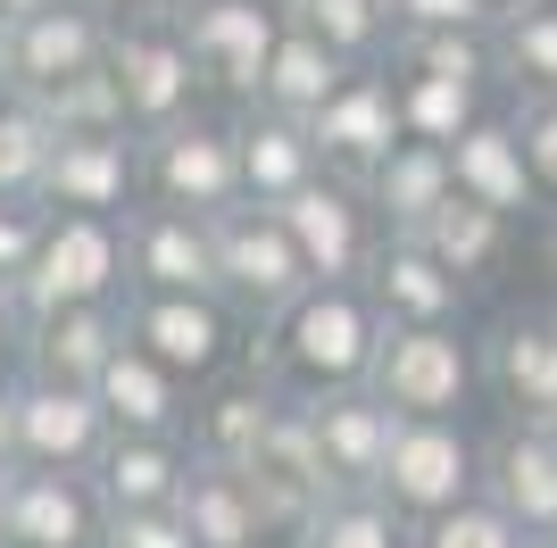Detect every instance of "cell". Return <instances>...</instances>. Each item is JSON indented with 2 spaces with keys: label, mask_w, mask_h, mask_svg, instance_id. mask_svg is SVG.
<instances>
[{
  "label": "cell",
  "mask_w": 557,
  "mask_h": 548,
  "mask_svg": "<svg viewBox=\"0 0 557 548\" xmlns=\"http://www.w3.org/2000/svg\"><path fill=\"white\" fill-rule=\"evenodd\" d=\"M292 17H300L317 42H333L349 67H374V59H392V42H399L392 0H292Z\"/></svg>",
  "instance_id": "obj_34"
},
{
  "label": "cell",
  "mask_w": 557,
  "mask_h": 548,
  "mask_svg": "<svg viewBox=\"0 0 557 548\" xmlns=\"http://www.w3.org/2000/svg\"><path fill=\"white\" fill-rule=\"evenodd\" d=\"M242 308L233 299H191V291H125V333H134L150 358L166 365V374H184L191 390H209L216 374L233 365V349L242 341Z\"/></svg>",
  "instance_id": "obj_5"
},
{
  "label": "cell",
  "mask_w": 557,
  "mask_h": 548,
  "mask_svg": "<svg viewBox=\"0 0 557 548\" xmlns=\"http://www.w3.org/2000/svg\"><path fill=\"white\" fill-rule=\"evenodd\" d=\"M25 349V308H17V283H0V358Z\"/></svg>",
  "instance_id": "obj_43"
},
{
  "label": "cell",
  "mask_w": 557,
  "mask_h": 548,
  "mask_svg": "<svg viewBox=\"0 0 557 548\" xmlns=\"http://www.w3.org/2000/svg\"><path fill=\"white\" fill-rule=\"evenodd\" d=\"M50 159H59V125L42 116V100L0 84V200H42Z\"/></svg>",
  "instance_id": "obj_33"
},
{
  "label": "cell",
  "mask_w": 557,
  "mask_h": 548,
  "mask_svg": "<svg viewBox=\"0 0 557 548\" xmlns=\"http://www.w3.org/2000/svg\"><path fill=\"white\" fill-rule=\"evenodd\" d=\"M392 67L491 84V75H499V42H491V34H399V42H392Z\"/></svg>",
  "instance_id": "obj_37"
},
{
  "label": "cell",
  "mask_w": 557,
  "mask_h": 548,
  "mask_svg": "<svg viewBox=\"0 0 557 548\" xmlns=\"http://www.w3.org/2000/svg\"><path fill=\"white\" fill-rule=\"evenodd\" d=\"M116 424L100 408V390L50 383V374H17V465H59V474H100Z\"/></svg>",
  "instance_id": "obj_11"
},
{
  "label": "cell",
  "mask_w": 557,
  "mask_h": 548,
  "mask_svg": "<svg viewBox=\"0 0 557 548\" xmlns=\"http://www.w3.org/2000/svg\"><path fill=\"white\" fill-rule=\"evenodd\" d=\"M275 415H283V383H267V374L209 383V390H200V408H191V449L250 474L258 457H267V440H275Z\"/></svg>",
  "instance_id": "obj_21"
},
{
  "label": "cell",
  "mask_w": 557,
  "mask_h": 548,
  "mask_svg": "<svg viewBox=\"0 0 557 548\" xmlns=\"http://www.w3.org/2000/svg\"><path fill=\"white\" fill-rule=\"evenodd\" d=\"M109 540V499L92 474L17 465L9 474V548H92Z\"/></svg>",
  "instance_id": "obj_15"
},
{
  "label": "cell",
  "mask_w": 557,
  "mask_h": 548,
  "mask_svg": "<svg viewBox=\"0 0 557 548\" xmlns=\"http://www.w3.org/2000/svg\"><path fill=\"white\" fill-rule=\"evenodd\" d=\"M42 116L59 125V141H75V134H134V109H125L116 67H92V75H75V84L42 91Z\"/></svg>",
  "instance_id": "obj_36"
},
{
  "label": "cell",
  "mask_w": 557,
  "mask_h": 548,
  "mask_svg": "<svg viewBox=\"0 0 557 548\" xmlns=\"http://www.w3.org/2000/svg\"><path fill=\"white\" fill-rule=\"evenodd\" d=\"M109 548H200L175 507H116L109 515Z\"/></svg>",
  "instance_id": "obj_40"
},
{
  "label": "cell",
  "mask_w": 557,
  "mask_h": 548,
  "mask_svg": "<svg viewBox=\"0 0 557 548\" xmlns=\"http://www.w3.org/2000/svg\"><path fill=\"white\" fill-rule=\"evenodd\" d=\"M283 225H292V241H300L317 283H367L383 241H392L383 216H374V200H367V183H349V175H317L308 191H292Z\"/></svg>",
  "instance_id": "obj_8"
},
{
  "label": "cell",
  "mask_w": 557,
  "mask_h": 548,
  "mask_svg": "<svg viewBox=\"0 0 557 548\" xmlns=\"http://www.w3.org/2000/svg\"><path fill=\"white\" fill-rule=\"evenodd\" d=\"M42 233H50V208L42 200H0V283H17V274L34 266Z\"/></svg>",
  "instance_id": "obj_41"
},
{
  "label": "cell",
  "mask_w": 557,
  "mask_h": 548,
  "mask_svg": "<svg viewBox=\"0 0 557 548\" xmlns=\"http://www.w3.org/2000/svg\"><path fill=\"white\" fill-rule=\"evenodd\" d=\"M92 548H109V540H92Z\"/></svg>",
  "instance_id": "obj_53"
},
{
  "label": "cell",
  "mask_w": 557,
  "mask_h": 548,
  "mask_svg": "<svg viewBox=\"0 0 557 548\" xmlns=\"http://www.w3.org/2000/svg\"><path fill=\"white\" fill-rule=\"evenodd\" d=\"M125 349V299L109 308H59V316L25 324V374H50V383H84L92 390L109 374V358Z\"/></svg>",
  "instance_id": "obj_23"
},
{
  "label": "cell",
  "mask_w": 557,
  "mask_h": 548,
  "mask_svg": "<svg viewBox=\"0 0 557 548\" xmlns=\"http://www.w3.org/2000/svg\"><path fill=\"white\" fill-rule=\"evenodd\" d=\"M367 200L383 216V233H417L442 200H458V159L442 141H399L392 159L367 175Z\"/></svg>",
  "instance_id": "obj_28"
},
{
  "label": "cell",
  "mask_w": 557,
  "mask_h": 548,
  "mask_svg": "<svg viewBox=\"0 0 557 548\" xmlns=\"http://www.w3.org/2000/svg\"><path fill=\"white\" fill-rule=\"evenodd\" d=\"M17 465V383H0V474Z\"/></svg>",
  "instance_id": "obj_44"
},
{
  "label": "cell",
  "mask_w": 557,
  "mask_h": 548,
  "mask_svg": "<svg viewBox=\"0 0 557 548\" xmlns=\"http://www.w3.org/2000/svg\"><path fill=\"white\" fill-rule=\"evenodd\" d=\"M125 258H134V291H191L225 299V266H216V216L141 200L125 208Z\"/></svg>",
  "instance_id": "obj_13"
},
{
  "label": "cell",
  "mask_w": 557,
  "mask_h": 548,
  "mask_svg": "<svg viewBox=\"0 0 557 548\" xmlns=\"http://www.w3.org/2000/svg\"><path fill=\"white\" fill-rule=\"evenodd\" d=\"M283 9H292V0H283Z\"/></svg>",
  "instance_id": "obj_54"
},
{
  "label": "cell",
  "mask_w": 557,
  "mask_h": 548,
  "mask_svg": "<svg viewBox=\"0 0 557 548\" xmlns=\"http://www.w3.org/2000/svg\"><path fill=\"white\" fill-rule=\"evenodd\" d=\"M374 490H383L408 524H433V515H449V507H466L483 490V449L466 440L458 415H399Z\"/></svg>",
  "instance_id": "obj_4"
},
{
  "label": "cell",
  "mask_w": 557,
  "mask_h": 548,
  "mask_svg": "<svg viewBox=\"0 0 557 548\" xmlns=\"http://www.w3.org/2000/svg\"><path fill=\"white\" fill-rule=\"evenodd\" d=\"M308 408H317L325 482L333 490H374L383 457H392V433H399V408L383 390H308Z\"/></svg>",
  "instance_id": "obj_17"
},
{
  "label": "cell",
  "mask_w": 557,
  "mask_h": 548,
  "mask_svg": "<svg viewBox=\"0 0 557 548\" xmlns=\"http://www.w3.org/2000/svg\"><path fill=\"white\" fill-rule=\"evenodd\" d=\"M17 474V465H9ZM9 474H0V548H9Z\"/></svg>",
  "instance_id": "obj_47"
},
{
  "label": "cell",
  "mask_w": 557,
  "mask_h": 548,
  "mask_svg": "<svg viewBox=\"0 0 557 548\" xmlns=\"http://www.w3.org/2000/svg\"><path fill=\"white\" fill-rule=\"evenodd\" d=\"M308 134H317V150H325L333 175L367 183L374 166L408 141V116H399V75H392V67H358V75L325 100V109L308 116Z\"/></svg>",
  "instance_id": "obj_14"
},
{
  "label": "cell",
  "mask_w": 557,
  "mask_h": 548,
  "mask_svg": "<svg viewBox=\"0 0 557 548\" xmlns=\"http://www.w3.org/2000/svg\"><path fill=\"white\" fill-rule=\"evenodd\" d=\"M141 200L191 208V216H225L250 200L242 183V134L216 116H184L166 134H141Z\"/></svg>",
  "instance_id": "obj_3"
},
{
  "label": "cell",
  "mask_w": 557,
  "mask_h": 548,
  "mask_svg": "<svg viewBox=\"0 0 557 548\" xmlns=\"http://www.w3.org/2000/svg\"><path fill=\"white\" fill-rule=\"evenodd\" d=\"M292 548H417V524L383 490H333Z\"/></svg>",
  "instance_id": "obj_31"
},
{
  "label": "cell",
  "mask_w": 557,
  "mask_h": 548,
  "mask_svg": "<svg viewBox=\"0 0 557 548\" xmlns=\"http://www.w3.org/2000/svg\"><path fill=\"white\" fill-rule=\"evenodd\" d=\"M191 465H200V449L184 433H116L92 482H100V499H109V515L116 507H175Z\"/></svg>",
  "instance_id": "obj_24"
},
{
  "label": "cell",
  "mask_w": 557,
  "mask_h": 548,
  "mask_svg": "<svg viewBox=\"0 0 557 548\" xmlns=\"http://www.w3.org/2000/svg\"><path fill=\"white\" fill-rule=\"evenodd\" d=\"M175 515L191 524V540H200V548H267V540H275V532H267V515H258L250 474H242V465H216V457H200V465H191Z\"/></svg>",
  "instance_id": "obj_27"
},
{
  "label": "cell",
  "mask_w": 557,
  "mask_h": 548,
  "mask_svg": "<svg viewBox=\"0 0 557 548\" xmlns=\"http://www.w3.org/2000/svg\"><path fill=\"white\" fill-rule=\"evenodd\" d=\"M367 291L383 299V316L392 324H458L466 316V283L442 266V258L424 250V241H408V233H392L383 241V258H374Z\"/></svg>",
  "instance_id": "obj_25"
},
{
  "label": "cell",
  "mask_w": 557,
  "mask_h": 548,
  "mask_svg": "<svg viewBox=\"0 0 557 548\" xmlns=\"http://www.w3.org/2000/svg\"><path fill=\"white\" fill-rule=\"evenodd\" d=\"M233 134H242V183H250V200H267V208H283L292 191H308L317 175H333L325 150H317V134H308V116L242 100Z\"/></svg>",
  "instance_id": "obj_19"
},
{
  "label": "cell",
  "mask_w": 557,
  "mask_h": 548,
  "mask_svg": "<svg viewBox=\"0 0 557 548\" xmlns=\"http://www.w3.org/2000/svg\"><path fill=\"white\" fill-rule=\"evenodd\" d=\"M508 225H516V216H499V208H483V200H466V191H458V200H442L417 233H408V241H424V250H433L466 291H474V283L508 258Z\"/></svg>",
  "instance_id": "obj_30"
},
{
  "label": "cell",
  "mask_w": 557,
  "mask_h": 548,
  "mask_svg": "<svg viewBox=\"0 0 557 548\" xmlns=\"http://www.w3.org/2000/svg\"><path fill=\"white\" fill-rule=\"evenodd\" d=\"M109 42H116V17H92V9H34V17L0 25V84L42 100V91L75 84V75L109 67Z\"/></svg>",
  "instance_id": "obj_10"
},
{
  "label": "cell",
  "mask_w": 557,
  "mask_h": 548,
  "mask_svg": "<svg viewBox=\"0 0 557 548\" xmlns=\"http://www.w3.org/2000/svg\"><path fill=\"white\" fill-rule=\"evenodd\" d=\"M458 159V191L466 200L499 208V216H524L541 208V183H533V159H524V134H516V116H483L474 134L449 150Z\"/></svg>",
  "instance_id": "obj_26"
},
{
  "label": "cell",
  "mask_w": 557,
  "mask_h": 548,
  "mask_svg": "<svg viewBox=\"0 0 557 548\" xmlns=\"http://www.w3.org/2000/svg\"><path fill=\"white\" fill-rule=\"evenodd\" d=\"M216 266H225V299L250 324L283 316V308L317 283L300 241H292V225H283V208H267V200H242V208L216 216Z\"/></svg>",
  "instance_id": "obj_7"
},
{
  "label": "cell",
  "mask_w": 557,
  "mask_h": 548,
  "mask_svg": "<svg viewBox=\"0 0 557 548\" xmlns=\"http://www.w3.org/2000/svg\"><path fill=\"white\" fill-rule=\"evenodd\" d=\"M191 0H116V17H184Z\"/></svg>",
  "instance_id": "obj_45"
},
{
  "label": "cell",
  "mask_w": 557,
  "mask_h": 548,
  "mask_svg": "<svg viewBox=\"0 0 557 548\" xmlns=\"http://www.w3.org/2000/svg\"><path fill=\"white\" fill-rule=\"evenodd\" d=\"M417 548H541V540L516 524L499 499H483V490H474L466 507H449V515L417 524Z\"/></svg>",
  "instance_id": "obj_38"
},
{
  "label": "cell",
  "mask_w": 557,
  "mask_h": 548,
  "mask_svg": "<svg viewBox=\"0 0 557 548\" xmlns=\"http://www.w3.org/2000/svg\"><path fill=\"white\" fill-rule=\"evenodd\" d=\"M383 341H392V316L367 283H308L283 316L250 324L242 365L283 390H367Z\"/></svg>",
  "instance_id": "obj_1"
},
{
  "label": "cell",
  "mask_w": 557,
  "mask_h": 548,
  "mask_svg": "<svg viewBox=\"0 0 557 548\" xmlns=\"http://www.w3.org/2000/svg\"><path fill=\"white\" fill-rule=\"evenodd\" d=\"M42 208L75 216H125L141 208V134H75L42 175Z\"/></svg>",
  "instance_id": "obj_16"
},
{
  "label": "cell",
  "mask_w": 557,
  "mask_h": 548,
  "mask_svg": "<svg viewBox=\"0 0 557 548\" xmlns=\"http://www.w3.org/2000/svg\"><path fill=\"white\" fill-rule=\"evenodd\" d=\"M92 390H100V408H109L116 433H184L191 440V408H200L191 383H184V374H166L134 333H125V349L109 358V374H100Z\"/></svg>",
  "instance_id": "obj_22"
},
{
  "label": "cell",
  "mask_w": 557,
  "mask_h": 548,
  "mask_svg": "<svg viewBox=\"0 0 557 548\" xmlns=\"http://www.w3.org/2000/svg\"><path fill=\"white\" fill-rule=\"evenodd\" d=\"M399 75V116H408V141H442L458 150L474 125H483V84H458V75H417V67H392Z\"/></svg>",
  "instance_id": "obj_32"
},
{
  "label": "cell",
  "mask_w": 557,
  "mask_h": 548,
  "mask_svg": "<svg viewBox=\"0 0 557 548\" xmlns=\"http://www.w3.org/2000/svg\"><path fill=\"white\" fill-rule=\"evenodd\" d=\"M541 548H557V540H541Z\"/></svg>",
  "instance_id": "obj_52"
},
{
  "label": "cell",
  "mask_w": 557,
  "mask_h": 548,
  "mask_svg": "<svg viewBox=\"0 0 557 548\" xmlns=\"http://www.w3.org/2000/svg\"><path fill=\"white\" fill-rule=\"evenodd\" d=\"M549 433H557V415H549Z\"/></svg>",
  "instance_id": "obj_51"
},
{
  "label": "cell",
  "mask_w": 557,
  "mask_h": 548,
  "mask_svg": "<svg viewBox=\"0 0 557 548\" xmlns=\"http://www.w3.org/2000/svg\"><path fill=\"white\" fill-rule=\"evenodd\" d=\"M483 499H499L533 540H557V433L508 415V433L483 449Z\"/></svg>",
  "instance_id": "obj_18"
},
{
  "label": "cell",
  "mask_w": 557,
  "mask_h": 548,
  "mask_svg": "<svg viewBox=\"0 0 557 548\" xmlns=\"http://www.w3.org/2000/svg\"><path fill=\"white\" fill-rule=\"evenodd\" d=\"M516 134H524V159H533L541 200H557V91L549 100H516Z\"/></svg>",
  "instance_id": "obj_42"
},
{
  "label": "cell",
  "mask_w": 557,
  "mask_h": 548,
  "mask_svg": "<svg viewBox=\"0 0 557 548\" xmlns=\"http://www.w3.org/2000/svg\"><path fill=\"white\" fill-rule=\"evenodd\" d=\"M349 59L333 42H317L300 17L283 25V42H275V59H267V84H258V109H283V116H317L333 100V91L349 84Z\"/></svg>",
  "instance_id": "obj_29"
},
{
  "label": "cell",
  "mask_w": 557,
  "mask_h": 548,
  "mask_svg": "<svg viewBox=\"0 0 557 548\" xmlns=\"http://www.w3.org/2000/svg\"><path fill=\"white\" fill-rule=\"evenodd\" d=\"M549 266H557V225H549Z\"/></svg>",
  "instance_id": "obj_49"
},
{
  "label": "cell",
  "mask_w": 557,
  "mask_h": 548,
  "mask_svg": "<svg viewBox=\"0 0 557 548\" xmlns=\"http://www.w3.org/2000/svg\"><path fill=\"white\" fill-rule=\"evenodd\" d=\"M34 9H50V0H0V25H17V17H34Z\"/></svg>",
  "instance_id": "obj_46"
},
{
  "label": "cell",
  "mask_w": 557,
  "mask_h": 548,
  "mask_svg": "<svg viewBox=\"0 0 557 548\" xmlns=\"http://www.w3.org/2000/svg\"><path fill=\"white\" fill-rule=\"evenodd\" d=\"M59 9H92V17H116V0H59Z\"/></svg>",
  "instance_id": "obj_48"
},
{
  "label": "cell",
  "mask_w": 557,
  "mask_h": 548,
  "mask_svg": "<svg viewBox=\"0 0 557 548\" xmlns=\"http://www.w3.org/2000/svg\"><path fill=\"white\" fill-rule=\"evenodd\" d=\"M483 383L499 390V408L524 424L557 415V316H508L483 341Z\"/></svg>",
  "instance_id": "obj_20"
},
{
  "label": "cell",
  "mask_w": 557,
  "mask_h": 548,
  "mask_svg": "<svg viewBox=\"0 0 557 548\" xmlns=\"http://www.w3.org/2000/svg\"><path fill=\"white\" fill-rule=\"evenodd\" d=\"M399 34H499V0H392Z\"/></svg>",
  "instance_id": "obj_39"
},
{
  "label": "cell",
  "mask_w": 557,
  "mask_h": 548,
  "mask_svg": "<svg viewBox=\"0 0 557 548\" xmlns=\"http://www.w3.org/2000/svg\"><path fill=\"white\" fill-rule=\"evenodd\" d=\"M109 67L125 84V109H134V134H166V125H184L200 116V59H191L184 25L175 17H116V42H109Z\"/></svg>",
  "instance_id": "obj_6"
},
{
  "label": "cell",
  "mask_w": 557,
  "mask_h": 548,
  "mask_svg": "<svg viewBox=\"0 0 557 548\" xmlns=\"http://www.w3.org/2000/svg\"><path fill=\"white\" fill-rule=\"evenodd\" d=\"M499 75L516 84V100H549L557 91V0H524L499 17Z\"/></svg>",
  "instance_id": "obj_35"
},
{
  "label": "cell",
  "mask_w": 557,
  "mask_h": 548,
  "mask_svg": "<svg viewBox=\"0 0 557 548\" xmlns=\"http://www.w3.org/2000/svg\"><path fill=\"white\" fill-rule=\"evenodd\" d=\"M508 9H524V0H499V17H508Z\"/></svg>",
  "instance_id": "obj_50"
},
{
  "label": "cell",
  "mask_w": 557,
  "mask_h": 548,
  "mask_svg": "<svg viewBox=\"0 0 557 548\" xmlns=\"http://www.w3.org/2000/svg\"><path fill=\"white\" fill-rule=\"evenodd\" d=\"M474 383H483V358L458 324H392L367 390H383L399 415H458Z\"/></svg>",
  "instance_id": "obj_9"
},
{
  "label": "cell",
  "mask_w": 557,
  "mask_h": 548,
  "mask_svg": "<svg viewBox=\"0 0 557 548\" xmlns=\"http://www.w3.org/2000/svg\"><path fill=\"white\" fill-rule=\"evenodd\" d=\"M134 291V258H125V216H75V208H50V233L34 266L17 274V308L25 324L59 316V308H109V299Z\"/></svg>",
  "instance_id": "obj_2"
},
{
  "label": "cell",
  "mask_w": 557,
  "mask_h": 548,
  "mask_svg": "<svg viewBox=\"0 0 557 548\" xmlns=\"http://www.w3.org/2000/svg\"><path fill=\"white\" fill-rule=\"evenodd\" d=\"M175 25H184V42H191V59H200V75H209V91L258 100L267 59H275L292 9H283V0H191Z\"/></svg>",
  "instance_id": "obj_12"
}]
</instances>
